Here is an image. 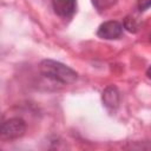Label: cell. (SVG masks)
<instances>
[{
	"mask_svg": "<svg viewBox=\"0 0 151 151\" xmlns=\"http://www.w3.org/2000/svg\"><path fill=\"white\" fill-rule=\"evenodd\" d=\"M39 71L44 77L64 85L72 84L78 78V73L74 70H72L63 63L52 59L42 60L39 64Z\"/></svg>",
	"mask_w": 151,
	"mask_h": 151,
	"instance_id": "obj_1",
	"label": "cell"
},
{
	"mask_svg": "<svg viewBox=\"0 0 151 151\" xmlns=\"http://www.w3.org/2000/svg\"><path fill=\"white\" fill-rule=\"evenodd\" d=\"M26 123L19 117L9 118L1 124L0 133L4 140H14L21 138L26 132Z\"/></svg>",
	"mask_w": 151,
	"mask_h": 151,
	"instance_id": "obj_2",
	"label": "cell"
},
{
	"mask_svg": "<svg viewBox=\"0 0 151 151\" xmlns=\"http://www.w3.org/2000/svg\"><path fill=\"white\" fill-rule=\"evenodd\" d=\"M122 34H123V25L116 20H109L103 22L97 31V35L106 40L118 39Z\"/></svg>",
	"mask_w": 151,
	"mask_h": 151,
	"instance_id": "obj_3",
	"label": "cell"
},
{
	"mask_svg": "<svg viewBox=\"0 0 151 151\" xmlns=\"http://www.w3.org/2000/svg\"><path fill=\"white\" fill-rule=\"evenodd\" d=\"M101 100H103L104 106L109 111L114 112L118 109L119 103H120V94H119L118 88L112 85L107 86L101 93Z\"/></svg>",
	"mask_w": 151,
	"mask_h": 151,
	"instance_id": "obj_4",
	"label": "cell"
},
{
	"mask_svg": "<svg viewBox=\"0 0 151 151\" xmlns=\"http://www.w3.org/2000/svg\"><path fill=\"white\" fill-rule=\"evenodd\" d=\"M54 13L61 18H71L77 8V0H52Z\"/></svg>",
	"mask_w": 151,
	"mask_h": 151,
	"instance_id": "obj_5",
	"label": "cell"
},
{
	"mask_svg": "<svg viewBox=\"0 0 151 151\" xmlns=\"http://www.w3.org/2000/svg\"><path fill=\"white\" fill-rule=\"evenodd\" d=\"M91 2L98 11L101 12V11H106L111 8L117 2V0H91Z\"/></svg>",
	"mask_w": 151,
	"mask_h": 151,
	"instance_id": "obj_6",
	"label": "cell"
},
{
	"mask_svg": "<svg viewBox=\"0 0 151 151\" xmlns=\"http://www.w3.org/2000/svg\"><path fill=\"white\" fill-rule=\"evenodd\" d=\"M137 5L139 11H145L151 7V0H137Z\"/></svg>",
	"mask_w": 151,
	"mask_h": 151,
	"instance_id": "obj_7",
	"label": "cell"
},
{
	"mask_svg": "<svg viewBox=\"0 0 151 151\" xmlns=\"http://www.w3.org/2000/svg\"><path fill=\"white\" fill-rule=\"evenodd\" d=\"M146 76H147V77L151 79V66L147 68V71H146Z\"/></svg>",
	"mask_w": 151,
	"mask_h": 151,
	"instance_id": "obj_8",
	"label": "cell"
},
{
	"mask_svg": "<svg viewBox=\"0 0 151 151\" xmlns=\"http://www.w3.org/2000/svg\"><path fill=\"white\" fill-rule=\"evenodd\" d=\"M150 41H151V34H150Z\"/></svg>",
	"mask_w": 151,
	"mask_h": 151,
	"instance_id": "obj_9",
	"label": "cell"
}]
</instances>
